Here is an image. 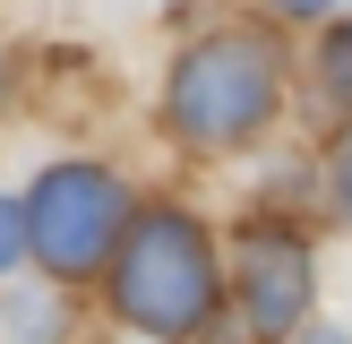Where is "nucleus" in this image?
Returning <instances> with one entry per match:
<instances>
[{"mask_svg": "<svg viewBox=\"0 0 352 344\" xmlns=\"http://www.w3.org/2000/svg\"><path fill=\"white\" fill-rule=\"evenodd\" d=\"M112 301L129 327L146 336H189V327L215 310V258H206V233L189 215H138L129 250L112 267Z\"/></svg>", "mask_w": 352, "mask_h": 344, "instance_id": "obj_1", "label": "nucleus"}, {"mask_svg": "<svg viewBox=\"0 0 352 344\" xmlns=\"http://www.w3.org/2000/svg\"><path fill=\"white\" fill-rule=\"evenodd\" d=\"M164 112H172V129L198 138V147L250 138L258 120L275 112V52L258 43V34H206L198 52H181Z\"/></svg>", "mask_w": 352, "mask_h": 344, "instance_id": "obj_2", "label": "nucleus"}, {"mask_svg": "<svg viewBox=\"0 0 352 344\" xmlns=\"http://www.w3.org/2000/svg\"><path fill=\"white\" fill-rule=\"evenodd\" d=\"M17 215H26V241H34L60 275H86V267H103V250L120 241L129 198H120L112 172H95V164H60V172H43V181H34V198L17 206Z\"/></svg>", "mask_w": 352, "mask_h": 344, "instance_id": "obj_3", "label": "nucleus"}, {"mask_svg": "<svg viewBox=\"0 0 352 344\" xmlns=\"http://www.w3.org/2000/svg\"><path fill=\"white\" fill-rule=\"evenodd\" d=\"M309 310V241L284 224H250L241 233V319L258 344L292 336V319Z\"/></svg>", "mask_w": 352, "mask_h": 344, "instance_id": "obj_4", "label": "nucleus"}, {"mask_svg": "<svg viewBox=\"0 0 352 344\" xmlns=\"http://www.w3.org/2000/svg\"><path fill=\"white\" fill-rule=\"evenodd\" d=\"M318 69H327V86H336V95L352 103V26H336V34H327V52H318Z\"/></svg>", "mask_w": 352, "mask_h": 344, "instance_id": "obj_5", "label": "nucleus"}, {"mask_svg": "<svg viewBox=\"0 0 352 344\" xmlns=\"http://www.w3.org/2000/svg\"><path fill=\"white\" fill-rule=\"evenodd\" d=\"M17 250H26V215L0 198V267H17Z\"/></svg>", "mask_w": 352, "mask_h": 344, "instance_id": "obj_6", "label": "nucleus"}, {"mask_svg": "<svg viewBox=\"0 0 352 344\" xmlns=\"http://www.w3.org/2000/svg\"><path fill=\"white\" fill-rule=\"evenodd\" d=\"M336 206H344V215H352V138H344V147H336Z\"/></svg>", "mask_w": 352, "mask_h": 344, "instance_id": "obj_7", "label": "nucleus"}, {"mask_svg": "<svg viewBox=\"0 0 352 344\" xmlns=\"http://www.w3.org/2000/svg\"><path fill=\"white\" fill-rule=\"evenodd\" d=\"M309 344H344V336H309Z\"/></svg>", "mask_w": 352, "mask_h": 344, "instance_id": "obj_8", "label": "nucleus"}]
</instances>
